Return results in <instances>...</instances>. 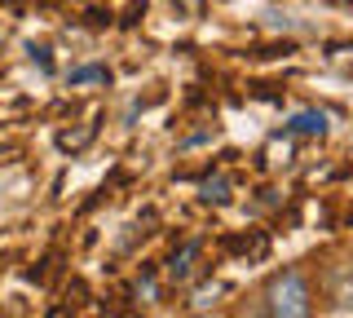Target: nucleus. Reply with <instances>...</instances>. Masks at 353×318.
I'll list each match as a JSON object with an SVG mask.
<instances>
[{"instance_id": "obj_1", "label": "nucleus", "mask_w": 353, "mask_h": 318, "mask_svg": "<svg viewBox=\"0 0 353 318\" xmlns=\"http://www.w3.org/2000/svg\"><path fill=\"white\" fill-rule=\"evenodd\" d=\"M270 318H309V288L301 270H283L270 279Z\"/></svg>"}, {"instance_id": "obj_2", "label": "nucleus", "mask_w": 353, "mask_h": 318, "mask_svg": "<svg viewBox=\"0 0 353 318\" xmlns=\"http://www.w3.org/2000/svg\"><path fill=\"white\" fill-rule=\"evenodd\" d=\"M323 128H327V119L318 111H301L292 119V133H301V137H323Z\"/></svg>"}, {"instance_id": "obj_3", "label": "nucleus", "mask_w": 353, "mask_h": 318, "mask_svg": "<svg viewBox=\"0 0 353 318\" xmlns=\"http://www.w3.org/2000/svg\"><path fill=\"white\" fill-rule=\"evenodd\" d=\"M194 252H199V244H185V248H181V257H172V279H185V274H190Z\"/></svg>"}, {"instance_id": "obj_4", "label": "nucleus", "mask_w": 353, "mask_h": 318, "mask_svg": "<svg viewBox=\"0 0 353 318\" xmlns=\"http://www.w3.org/2000/svg\"><path fill=\"white\" fill-rule=\"evenodd\" d=\"M88 137H93V124H84V128H80V133H62L58 141H62V146H66V150H80V146H84V141H88Z\"/></svg>"}, {"instance_id": "obj_5", "label": "nucleus", "mask_w": 353, "mask_h": 318, "mask_svg": "<svg viewBox=\"0 0 353 318\" xmlns=\"http://www.w3.org/2000/svg\"><path fill=\"white\" fill-rule=\"evenodd\" d=\"M88 80H106V71H102V67H80V71H71V84H88Z\"/></svg>"}, {"instance_id": "obj_6", "label": "nucleus", "mask_w": 353, "mask_h": 318, "mask_svg": "<svg viewBox=\"0 0 353 318\" xmlns=\"http://www.w3.org/2000/svg\"><path fill=\"white\" fill-rule=\"evenodd\" d=\"M203 190H208V199H225V181H221V177H216V181H208Z\"/></svg>"}]
</instances>
